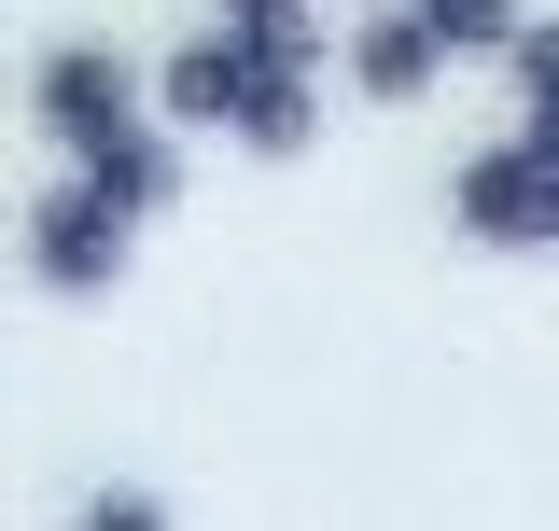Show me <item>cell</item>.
<instances>
[{"instance_id": "obj_1", "label": "cell", "mask_w": 559, "mask_h": 531, "mask_svg": "<svg viewBox=\"0 0 559 531\" xmlns=\"http://www.w3.org/2000/svg\"><path fill=\"white\" fill-rule=\"evenodd\" d=\"M28 113H43V140H57L70 168H98L112 140L154 127V70H140L127 43H43V70H28Z\"/></svg>"}, {"instance_id": "obj_2", "label": "cell", "mask_w": 559, "mask_h": 531, "mask_svg": "<svg viewBox=\"0 0 559 531\" xmlns=\"http://www.w3.org/2000/svg\"><path fill=\"white\" fill-rule=\"evenodd\" d=\"M28 280H43L57 308H98V294L127 280V210L98 197L84 168H70V182H43V197H28Z\"/></svg>"}, {"instance_id": "obj_3", "label": "cell", "mask_w": 559, "mask_h": 531, "mask_svg": "<svg viewBox=\"0 0 559 531\" xmlns=\"http://www.w3.org/2000/svg\"><path fill=\"white\" fill-rule=\"evenodd\" d=\"M448 224L489 238V252H546V238H559V168L518 154V140H489V154L448 168Z\"/></svg>"}, {"instance_id": "obj_4", "label": "cell", "mask_w": 559, "mask_h": 531, "mask_svg": "<svg viewBox=\"0 0 559 531\" xmlns=\"http://www.w3.org/2000/svg\"><path fill=\"white\" fill-rule=\"evenodd\" d=\"M252 84H266V70H252V43H238V28H210V43H182V57L154 70V127H224V140H238Z\"/></svg>"}, {"instance_id": "obj_5", "label": "cell", "mask_w": 559, "mask_h": 531, "mask_svg": "<svg viewBox=\"0 0 559 531\" xmlns=\"http://www.w3.org/2000/svg\"><path fill=\"white\" fill-rule=\"evenodd\" d=\"M336 70H349V98H378V113H419V98H433V70H448V43H433L419 14H349Z\"/></svg>"}, {"instance_id": "obj_6", "label": "cell", "mask_w": 559, "mask_h": 531, "mask_svg": "<svg viewBox=\"0 0 559 531\" xmlns=\"http://www.w3.org/2000/svg\"><path fill=\"white\" fill-rule=\"evenodd\" d=\"M84 182H98V197L127 210V224H154V210L182 197V127H140V140H112V154H98Z\"/></svg>"}, {"instance_id": "obj_7", "label": "cell", "mask_w": 559, "mask_h": 531, "mask_svg": "<svg viewBox=\"0 0 559 531\" xmlns=\"http://www.w3.org/2000/svg\"><path fill=\"white\" fill-rule=\"evenodd\" d=\"M308 140H322V84L308 70H266L252 113H238V154H308Z\"/></svg>"}, {"instance_id": "obj_8", "label": "cell", "mask_w": 559, "mask_h": 531, "mask_svg": "<svg viewBox=\"0 0 559 531\" xmlns=\"http://www.w3.org/2000/svg\"><path fill=\"white\" fill-rule=\"evenodd\" d=\"M406 14L448 43V57H518V43H532V14H518V0H406Z\"/></svg>"}, {"instance_id": "obj_9", "label": "cell", "mask_w": 559, "mask_h": 531, "mask_svg": "<svg viewBox=\"0 0 559 531\" xmlns=\"http://www.w3.org/2000/svg\"><path fill=\"white\" fill-rule=\"evenodd\" d=\"M238 43H252V70H308V84H322V0H280V14L238 28Z\"/></svg>"}, {"instance_id": "obj_10", "label": "cell", "mask_w": 559, "mask_h": 531, "mask_svg": "<svg viewBox=\"0 0 559 531\" xmlns=\"http://www.w3.org/2000/svg\"><path fill=\"white\" fill-rule=\"evenodd\" d=\"M518 113H559V14H532V43H518Z\"/></svg>"}, {"instance_id": "obj_11", "label": "cell", "mask_w": 559, "mask_h": 531, "mask_svg": "<svg viewBox=\"0 0 559 531\" xmlns=\"http://www.w3.org/2000/svg\"><path fill=\"white\" fill-rule=\"evenodd\" d=\"M70 531H182V518H168L154 489H127V475H112V489H84V518H70Z\"/></svg>"}, {"instance_id": "obj_12", "label": "cell", "mask_w": 559, "mask_h": 531, "mask_svg": "<svg viewBox=\"0 0 559 531\" xmlns=\"http://www.w3.org/2000/svg\"><path fill=\"white\" fill-rule=\"evenodd\" d=\"M518 154H546V168H559V113H532V127H518Z\"/></svg>"}, {"instance_id": "obj_13", "label": "cell", "mask_w": 559, "mask_h": 531, "mask_svg": "<svg viewBox=\"0 0 559 531\" xmlns=\"http://www.w3.org/2000/svg\"><path fill=\"white\" fill-rule=\"evenodd\" d=\"M252 14H280V0H224V28H252Z\"/></svg>"}]
</instances>
